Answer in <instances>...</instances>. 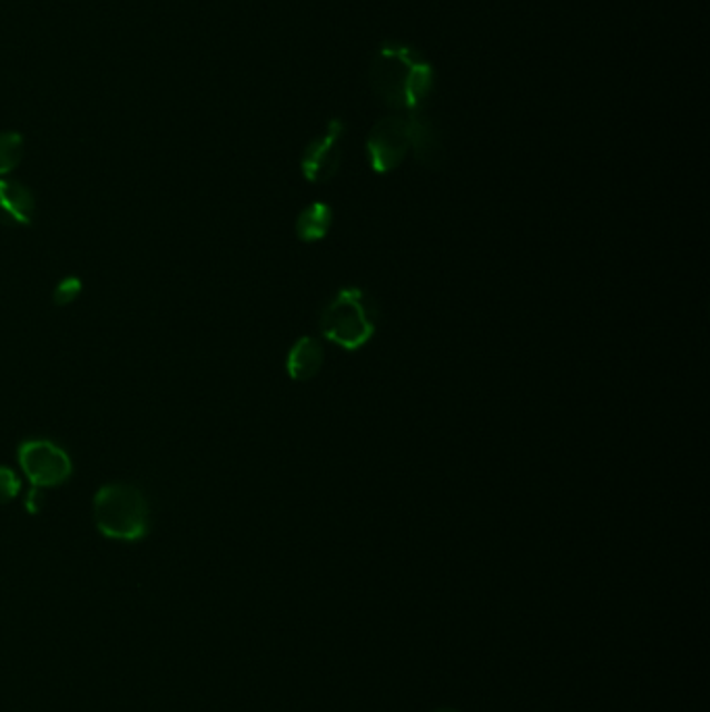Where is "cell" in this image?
<instances>
[{"label":"cell","mask_w":710,"mask_h":712,"mask_svg":"<svg viewBox=\"0 0 710 712\" xmlns=\"http://www.w3.org/2000/svg\"><path fill=\"white\" fill-rule=\"evenodd\" d=\"M369 81L389 109L421 113L434 92L436 71L415 47L384 42L373 57Z\"/></svg>","instance_id":"cell-1"},{"label":"cell","mask_w":710,"mask_h":712,"mask_svg":"<svg viewBox=\"0 0 710 712\" xmlns=\"http://www.w3.org/2000/svg\"><path fill=\"white\" fill-rule=\"evenodd\" d=\"M379 325V307L363 288H342L323 307L319 329L327 342L344 350H358L372 342Z\"/></svg>","instance_id":"cell-2"},{"label":"cell","mask_w":710,"mask_h":712,"mask_svg":"<svg viewBox=\"0 0 710 712\" xmlns=\"http://www.w3.org/2000/svg\"><path fill=\"white\" fill-rule=\"evenodd\" d=\"M95 521L98 532L111 540L138 542L150 530V508L140 490L109 484L95 496Z\"/></svg>","instance_id":"cell-3"},{"label":"cell","mask_w":710,"mask_h":712,"mask_svg":"<svg viewBox=\"0 0 710 712\" xmlns=\"http://www.w3.org/2000/svg\"><path fill=\"white\" fill-rule=\"evenodd\" d=\"M411 155V126L406 115H387L367 136V157L375 174L396 171Z\"/></svg>","instance_id":"cell-4"},{"label":"cell","mask_w":710,"mask_h":712,"mask_svg":"<svg viewBox=\"0 0 710 712\" xmlns=\"http://www.w3.org/2000/svg\"><path fill=\"white\" fill-rule=\"evenodd\" d=\"M19 465L33 487H55L71 477V458L49 439H28L19 446Z\"/></svg>","instance_id":"cell-5"},{"label":"cell","mask_w":710,"mask_h":712,"mask_svg":"<svg viewBox=\"0 0 710 712\" xmlns=\"http://www.w3.org/2000/svg\"><path fill=\"white\" fill-rule=\"evenodd\" d=\"M344 134L346 126L339 119H332L325 131L308 142L300 159L303 176L308 181L325 184L338 176Z\"/></svg>","instance_id":"cell-6"},{"label":"cell","mask_w":710,"mask_h":712,"mask_svg":"<svg viewBox=\"0 0 710 712\" xmlns=\"http://www.w3.org/2000/svg\"><path fill=\"white\" fill-rule=\"evenodd\" d=\"M411 152L427 169H437L444 162V142L436 123L423 113H411Z\"/></svg>","instance_id":"cell-7"},{"label":"cell","mask_w":710,"mask_h":712,"mask_svg":"<svg viewBox=\"0 0 710 712\" xmlns=\"http://www.w3.org/2000/svg\"><path fill=\"white\" fill-rule=\"evenodd\" d=\"M36 215L33 195L16 179H0V224L30 226Z\"/></svg>","instance_id":"cell-8"},{"label":"cell","mask_w":710,"mask_h":712,"mask_svg":"<svg viewBox=\"0 0 710 712\" xmlns=\"http://www.w3.org/2000/svg\"><path fill=\"white\" fill-rule=\"evenodd\" d=\"M323 365H325L323 344L308 336L294 342L286 358V369L294 382H308L317 377L322 373Z\"/></svg>","instance_id":"cell-9"},{"label":"cell","mask_w":710,"mask_h":712,"mask_svg":"<svg viewBox=\"0 0 710 712\" xmlns=\"http://www.w3.org/2000/svg\"><path fill=\"white\" fill-rule=\"evenodd\" d=\"M334 224V211L327 202H313L298 212L296 236L303 243H322Z\"/></svg>","instance_id":"cell-10"},{"label":"cell","mask_w":710,"mask_h":712,"mask_svg":"<svg viewBox=\"0 0 710 712\" xmlns=\"http://www.w3.org/2000/svg\"><path fill=\"white\" fill-rule=\"evenodd\" d=\"M23 159V138L17 131H0V178L16 171Z\"/></svg>","instance_id":"cell-11"},{"label":"cell","mask_w":710,"mask_h":712,"mask_svg":"<svg viewBox=\"0 0 710 712\" xmlns=\"http://www.w3.org/2000/svg\"><path fill=\"white\" fill-rule=\"evenodd\" d=\"M81 281L78 277H65L59 281V286L55 288V294H52V298H55V303L59 305V307H67V305H71V303H76V298L81 294Z\"/></svg>","instance_id":"cell-12"},{"label":"cell","mask_w":710,"mask_h":712,"mask_svg":"<svg viewBox=\"0 0 710 712\" xmlns=\"http://www.w3.org/2000/svg\"><path fill=\"white\" fill-rule=\"evenodd\" d=\"M21 490V482L16 475V471L9 467H0V504L16 501Z\"/></svg>","instance_id":"cell-13"},{"label":"cell","mask_w":710,"mask_h":712,"mask_svg":"<svg viewBox=\"0 0 710 712\" xmlns=\"http://www.w3.org/2000/svg\"><path fill=\"white\" fill-rule=\"evenodd\" d=\"M42 498H45L42 487H33L32 492H30V496H28V508H30L32 513H38V511H40V506H42Z\"/></svg>","instance_id":"cell-14"},{"label":"cell","mask_w":710,"mask_h":712,"mask_svg":"<svg viewBox=\"0 0 710 712\" xmlns=\"http://www.w3.org/2000/svg\"><path fill=\"white\" fill-rule=\"evenodd\" d=\"M434 712H456L454 709H436Z\"/></svg>","instance_id":"cell-15"}]
</instances>
